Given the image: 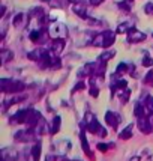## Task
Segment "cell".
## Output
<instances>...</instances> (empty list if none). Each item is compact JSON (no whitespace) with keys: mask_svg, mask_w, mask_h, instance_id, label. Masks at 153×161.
<instances>
[{"mask_svg":"<svg viewBox=\"0 0 153 161\" xmlns=\"http://www.w3.org/2000/svg\"><path fill=\"white\" fill-rule=\"evenodd\" d=\"M84 126H86V130L89 133L95 134V136H99V137H105L107 136V130L98 122L95 114L90 112H87L84 114Z\"/></svg>","mask_w":153,"mask_h":161,"instance_id":"cell-1","label":"cell"},{"mask_svg":"<svg viewBox=\"0 0 153 161\" xmlns=\"http://www.w3.org/2000/svg\"><path fill=\"white\" fill-rule=\"evenodd\" d=\"M114 41H116V33H114V32H111V30H104V32L98 33V35L93 38L92 44H93L95 47L110 48L113 44H114Z\"/></svg>","mask_w":153,"mask_h":161,"instance_id":"cell-2","label":"cell"},{"mask_svg":"<svg viewBox=\"0 0 153 161\" xmlns=\"http://www.w3.org/2000/svg\"><path fill=\"white\" fill-rule=\"evenodd\" d=\"M26 84L23 81H15V80H8V78H2L0 80V89L3 93H20L21 91H24Z\"/></svg>","mask_w":153,"mask_h":161,"instance_id":"cell-3","label":"cell"},{"mask_svg":"<svg viewBox=\"0 0 153 161\" xmlns=\"http://www.w3.org/2000/svg\"><path fill=\"white\" fill-rule=\"evenodd\" d=\"M48 35L53 38V39H56V38H65V36L68 35V27L63 24V23H53L48 29Z\"/></svg>","mask_w":153,"mask_h":161,"instance_id":"cell-4","label":"cell"},{"mask_svg":"<svg viewBox=\"0 0 153 161\" xmlns=\"http://www.w3.org/2000/svg\"><path fill=\"white\" fill-rule=\"evenodd\" d=\"M72 12L78 15L80 18H87V5L84 3L83 0L81 2H75L72 5Z\"/></svg>","mask_w":153,"mask_h":161,"instance_id":"cell-5","label":"cell"},{"mask_svg":"<svg viewBox=\"0 0 153 161\" xmlns=\"http://www.w3.org/2000/svg\"><path fill=\"white\" fill-rule=\"evenodd\" d=\"M20 154L15 151L14 147H5L2 149V160L3 161H18Z\"/></svg>","mask_w":153,"mask_h":161,"instance_id":"cell-6","label":"cell"},{"mask_svg":"<svg viewBox=\"0 0 153 161\" xmlns=\"http://www.w3.org/2000/svg\"><path fill=\"white\" fill-rule=\"evenodd\" d=\"M146 39V33L140 32L137 29H132L129 33H128V42L129 44H138V42H143Z\"/></svg>","mask_w":153,"mask_h":161,"instance_id":"cell-7","label":"cell"},{"mask_svg":"<svg viewBox=\"0 0 153 161\" xmlns=\"http://www.w3.org/2000/svg\"><path fill=\"white\" fill-rule=\"evenodd\" d=\"M137 125H138L140 131L144 134H152L153 131V125L150 124V120H149V116H146V118H140L138 122H137Z\"/></svg>","mask_w":153,"mask_h":161,"instance_id":"cell-8","label":"cell"},{"mask_svg":"<svg viewBox=\"0 0 153 161\" xmlns=\"http://www.w3.org/2000/svg\"><path fill=\"white\" fill-rule=\"evenodd\" d=\"M120 120H122V118L119 116L117 113H114V112H107L105 113V122L111 126V128H117Z\"/></svg>","mask_w":153,"mask_h":161,"instance_id":"cell-9","label":"cell"},{"mask_svg":"<svg viewBox=\"0 0 153 161\" xmlns=\"http://www.w3.org/2000/svg\"><path fill=\"white\" fill-rule=\"evenodd\" d=\"M63 50H65V38H56V39H53V42H51V51L56 56H59Z\"/></svg>","mask_w":153,"mask_h":161,"instance_id":"cell-10","label":"cell"},{"mask_svg":"<svg viewBox=\"0 0 153 161\" xmlns=\"http://www.w3.org/2000/svg\"><path fill=\"white\" fill-rule=\"evenodd\" d=\"M33 131L36 133V136H45V134H48L50 133V125L47 124V120H44L42 119L38 125L35 126V128H32Z\"/></svg>","mask_w":153,"mask_h":161,"instance_id":"cell-11","label":"cell"},{"mask_svg":"<svg viewBox=\"0 0 153 161\" xmlns=\"http://www.w3.org/2000/svg\"><path fill=\"white\" fill-rule=\"evenodd\" d=\"M54 149H57V154L59 155H65V154H68V151L71 149V143L68 140L56 142L54 143Z\"/></svg>","mask_w":153,"mask_h":161,"instance_id":"cell-12","label":"cell"},{"mask_svg":"<svg viewBox=\"0 0 153 161\" xmlns=\"http://www.w3.org/2000/svg\"><path fill=\"white\" fill-rule=\"evenodd\" d=\"M41 151H42L41 142H36L35 145L32 146V151H30V157H32V161H39V160H41Z\"/></svg>","mask_w":153,"mask_h":161,"instance_id":"cell-13","label":"cell"},{"mask_svg":"<svg viewBox=\"0 0 153 161\" xmlns=\"http://www.w3.org/2000/svg\"><path fill=\"white\" fill-rule=\"evenodd\" d=\"M134 27H135L134 21H125V23H122V24H119L117 26L116 33H129Z\"/></svg>","mask_w":153,"mask_h":161,"instance_id":"cell-14","label":"cell"},{"mask_svg":"<svg viewBox=\"0 0 153 161\" xmlns=\"http://www.w3.org/2000/svg\"><path fill=\"white\" fill-rule=\"evenodd\" d=\"M60 125H62V119H60L59 116H54V118H53V122H51V125H50V134L54 136V134L59 133Z\"/></svg>","mask_w":153,"mask_h":161,"instance_id":"cell-15","label":"cell"},{"mask_svg":"<svg viewBox=\"0 0 153 161\" xmlns=\"http://www.w3.org/2000/svg\"><path fill=\"white\" fill-rule=\"evenodd\" d=\"M132 128H134V125H128L125 130H122V131L119 133V137H120L122 140H129V139L132 137Z\"/></svg>","mask_w":153,"mask_h":161,"instance_id":"cell-16","label":"cell"},{"mask_svg":"<svg viewBox=\"0 0 153 161\" xmlns=\"http://www.w3.org/2000/svg\"><path fill=\"white\" fill-rule=\"evenodd\" d=\"M146 105H141V104H135L134 107V114L137 116V118H146Z\"/></svg>","mask_w":153,"mask_h":161,"instance_id":"cell-17","label":"cell"},{"mask_svg":"<svg viewBox=\"0 0 153 161\" xmlns=\"http://www.w3.org/2000/svg\"><path fill=\"white\" fill-rule=\"evenodd\" d=\"M125 72H129V65H126V63H119L117 68H116V72H114V77H120V75H123Z\"/></svg>","mask_w":153,"mask_h":161,"instance_id":"cell-18","label":"cell"},{"mask_svg":"<svg viewBox=\"0 0 153 161\" xmlns=\"http://www.w3.org/2000/svg\"><path fill=\"white\" fill-rule=\"evenodd\" d=\"M29 38H30V41L33 42V44H39V42L42 41L41 30H32V32L29 33Z\"/></svg>","mask_w":153,"mask_h":161,"instance_id":"cell-19","label":"cell"},{"mask_svg":"<svg viewBox=\"0 0 153 161\" xmlns=\"http://www.w3.org/2000/svg\"><path fill=\"white\" fill-rule=\"evenodd\" d=\"M80 140H81V147L84 149V152L87 155H90V147H89V143H87V139H86V134H84V130L81 131V134H80Z\"/></svg>","mask_w":153,"mask_h":161,"instance_id":"cell-20","label":"cell"},{"mask_svg":"<svg viewBox=\"0 0 153 161\" xmlns=\"http://www.w3.org/2000/svg\"><path fill=\"white\" fill-rule=\"evenodd\" d=\"M44 53H45V50H35V51H30V53H29V59L39 62V60H41V57L44 56Z\"/></svg>","mask_w":153,"mask_h":161,"instance_id":"cell-21","label":"cell"},{"mask_svg":"<svg viewBox=\"0 0 153 161\" xmlns=\"http://www.w3.org/2000/svg\"><path fill=\"white\" fill-rule=\"evenodd\" d=\"M117 93H119V99H120V103H122V104H125L126 101L129 99V95H131V91H129V89L126 87V89H123V91H119Z\"/></svg>","mask_w":153,"mask_h":161,"instance_id":"cell-22","label":"cell"},{"mask_svg":"<svg viewBox=\"0 0 153 161\" xmlns=\"http://www.w3.org/2000/svg\"><path fill=\"white\" fill-rule=\"evenodd\" d=\"M0 56H2V62H3V63H6L8 60H11V59L14 57V53H12L11 50H2Z\"/></svg>","mask_w":153,"mask_h":161,"instance_id":"cell-23","label":"cell"},{"mask_svg":"<svg viewBox=\"0 0 153 161\" xmlns=\"http://www.w3.org/2000/svg\"><path fill=\"white\" fill-rule=\"evenodd\" d=\"M24 18H26V15H24V14H17V15H15L14 21H12L15 27H20L21 24H24Z\"/></svg>","mask_w":153,"mask_h":161,"instance_id":"cell-24","label":"cell"},{"mask_svg":"<svg viewBox=\"0 0 153 161\" xmlns=\"http://www.w3.org/2000/svg\"><path fill=\"white\" fill-rule=\"evenodd\" d=\"M68 158H65V155H59V154H51L47 155L45 161H66Z\"/></svg>","mask_w":153,"mask_h":161,"instance_id":"cell-25","label":"cell"},{"mask_svg":"<svg viewBox=\"0 0 153 161\" xmlns=\"http://www.w3.org/2000/svg\"><path fill=\"white\" fill-rule=\"evenodd\" d=\"M122 11H125V12H131V2H128V0H122V2H119V5H117Z\"/></svg>","mask_w":153,"mask_h":161,"instance_id":"cell-26","label":"cell"},{"mask_svg":"<svg viewBox=\"0 0 153 161\" xmlns=\"http://www.w3.org/2000/svg\"><path fill=\"white\" fill-rule=\"evenodd\" d=\"M114 54H116V51H114V50H108V51H105V53H102V54L99 56V57H101L99 60H102V62H107V60H110V59H111Z\"/></svg>","mask_w":153,"mask_h":161,"instance_id":"cell-27","label":"cell"},{"mask_svg":"<svg viewBox=\"0 0 153 161\" xmlns=\"http://www.w3.org/2000/svg\"><path fill=\"white\" fill-rule=\"evenodd\" d=\"M144 105H146L149 114H153V97H146V101H144Z\"/></svg>","mask_w":153,"mask_h":161,"instance_id":"cell-28","label":"cell"},{"mask_svg":"<svg viewBox=\"0 0 153 161\" xmlns=\"http://www.w3.org/2000/svg\"><path fill=\"white\" fill-rule=\"evenodd\" d=\"M96 147H98V151H101V152H105V151H108L110 147H114V145H108V143H98L96 145Z\"/></svg>","mask_w":153,"mask_h":161,"instance_id":"cell-29","label":"cell"},{"mask_svg":"<svg viewBox=\"0 0 153 161\" xmlns=\"http://www.w3.org/2000/svg\"><path fill=\"white\" fill-rule=\"evenodd\" d=\"M144 83L149 84V86H153V69H150L146 74V77H144Z\"/></svg>","mask_w":153,"mask_h":161,"instance_id":"cell-30","label":"cell"},{"mask_svg":"<svg viewBox=\"0 0 153 161\" xmlns=\"http://www.w3.org/2000/svg\"><path fill=\"white\" fill-rule=\"evenodd\" d=\"M141 63H143V66H146V68L153 66V59L150 56H147V54H146V56L143 57V62H141Z\"/></svg>","mask_w":153,"mask_h":161,"instance_id":"cell-31","label":"cell"},{"mask_svg":"<svg viewBox=\"0 0 153 161\" xmlns=\"http://www.w3.org/2000/svg\"><path fill=\"white\" fill-rule=\"evenodd\" d=\"M50 5H51L53 8L65 6V5H66V0H50Z\"/></svg>","mask_w":153,"mask_h":161,"instance_id":"cell-32","label":"cell"},{"mask_svg":"<svg viewBox=\"0 0 153 161\" xmlns=\"http://www.w3.org/2000/svg\"><path fill=\"white\" fill-rule=\"evenodd\" d=\"M90 97H93V98H96L98 95H99V87H98L96 84H92L90 86Z\"/></svg>","mask_w":153,"mask_h":161,"instance_id":"cell-33","label":"cell"},{"mask_svg":"<svg viewBox=\"0 0 153 161\" xmlns=\"http://www.w3.org/2000/svg\"><path fill=\"white\" fill-rule=\"evenodd\" d=\"M84 87H86V83H84V81H78V83L74 86V89H72V93H75V92H78V91H83Z\"/></svg>","mask_w":153,"mask_h":161,"instance_id":"cell-34","label":"cell"},{"mask_svg":"<svg viewBox=\"0 0 153 161\" xmlns=\"http://www.w3.org/2000/svg\"><path fill=\"white\" fill-rule=\"evenodd\" d=\"M144 12L149 15H153V3H147L144 6Z\"/></svg>","mask_w":153,"mask_h":161,"instance_id":"cell-35","label":"cell"},{"mask_svg":"<svg viewBox=\"0 0 153 161\" xmlns=\"http://www.w3.org/2000/svg\"><path fill=\"white\" fill-rule=\"evenodd\" d=\"M102 2H104V0H90V5H93V6H99Z\"/></svg>","mask_w":153,"mask_h":161,"instance_id":"cell-36","label":"cell"},{"mask_svg":"<svg viewBox=\"0 0 153 161\" xmlns=\"http://www.w3.org/2000/svg\"><path fill=\"white\" fill-rule=\"evenodd\" d=\"M5 12H6V8L2 6V11H0V17H3V15H5Z\"/></svg>","mask_w":153,"mask_h":161,"instance_id":"cell-37","label":"cell"},{"mask_svg":"<svg viewBox=\"0 0 153 161\" xmlns=\"http://www.w3.org/2000/svg\"><path fill=\"white\" fill-rule=\"evenodd\" d=\"M18 161H27V157H24V155H20Z\"/></svg>","mask_w":153,"mask_h":161,"instance_id":"cell-38","label":"cell"},{"mask_svg":"<svg viewBox=\"0 0 153 161\" xmlns=\"http://www.w3.org/2000/svg\"><path fill=\"white\" fill-rule=\"evenodd\" d=\"M129 161H140V157H132Z\"/></svg>","mask_w":153,"mask_h":161,"instance_id":"cell-39","label":"cell"},{"mask_svg":"<svg viewBox=\"0 0 153 161\" xmlns=\"http://www.w3.org/2000/svg\"><path fill=\"white\" fill-rule=\"evenodd\" d=\"M66 161H80V160H66Z\"/></svg>","mask_w":153,"mask_h":161,"instance_id":"cell-40","label":"cell"},{"mask_svg":"<svg viewBox=\"0 0 153 161\" xmlns=\"http://www.w3.org/2000/svg\"><path fill=\"white\" fill-rule=\"evenodd\" d=\"M41 2H50V0H41Z\"/></svg>","mask_w":153,"mask_h":161,"instance_id":"cell-41","label":"cell"},{"mask_svg":"<svg viewBox=\"0 0 153 161\" xmlns=\"http://www.w3.org/2000/svg\"><path fill=\"white\" fill-rule=\"evenodd\" d=\"M128 2H132V0H128Z\"/></svg>","mask_w":153,"mask_h":161,"instance_id":"cell-42","label":"cell"}]
</instances>
